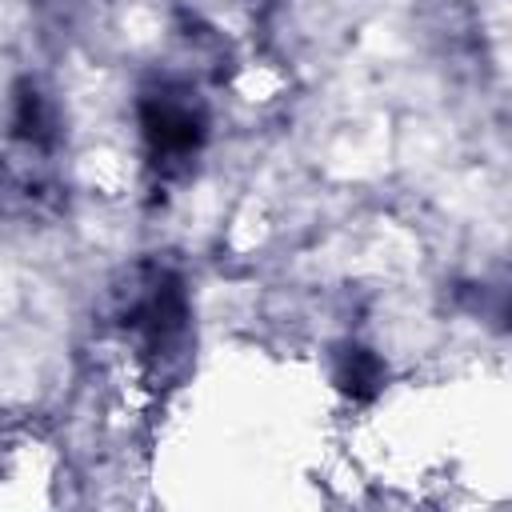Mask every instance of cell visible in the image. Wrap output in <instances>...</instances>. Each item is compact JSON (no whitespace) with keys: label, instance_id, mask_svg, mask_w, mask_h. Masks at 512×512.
I'll list each match as a JSON object with an SVG mask.
<instances>
[{"label":"cell","instance_id":"1","mask_svg":"<svg viewBox=\"0 0 512 512\" xmlns=\"http://www.w3.org/2000/svg\"><path fill=\"white\" fill-rule=\"evenodd\" d=\"M144 152L156 176H184L208 144V104L184 80H156L136 100Z\"/></svg>","mask_w":512,"mask_h":512},{"label":"cell","instance_id":"2","mask_svg":"<svg viewBox=\"0 0 512 512\" xmlns=\"http://www.w3.org/2000/svg\"><path fill=\"white\" fill-rule=\"evenodd\" d=\"M120 328L140 344L148 360H168L184 352L188 344V324H192V304L184 276L164 264H140L120 292Z\"/></svg>","mask_w":512,"mask_h":512},{"label":"cell","instance_id":"3","mask_svg":"<svg viewBox=\"0 0 512 512\" xmlns=\"http://www.w3.org/2000/svg\"><path fill=\"white\" fill-rule=\"evenodd\" d=\"M12 140L24 148V152H36V156H48L60 140V120H56V108L48 104V96L24 80L16 88V104H12Z\"/></svg>","mask_w":512,"mask_h":512},{"label":"cell","instance_id":"4","mask_svg":"<svg viewBox=\"0 0 512 512\" xmlns=\"http://www.w3.org/2000/svg\"><path fill=\"white\" fill-rule=\"evenodd\" d=\"M332 376H336V388H340L344 396L368 404V400H376V392L384 388L388 368H384V360H380L372 348H364V344H344V348L336 352V372H332Z\"/></svg>","mask_w":512,"mask_h":512}]
</instances>
